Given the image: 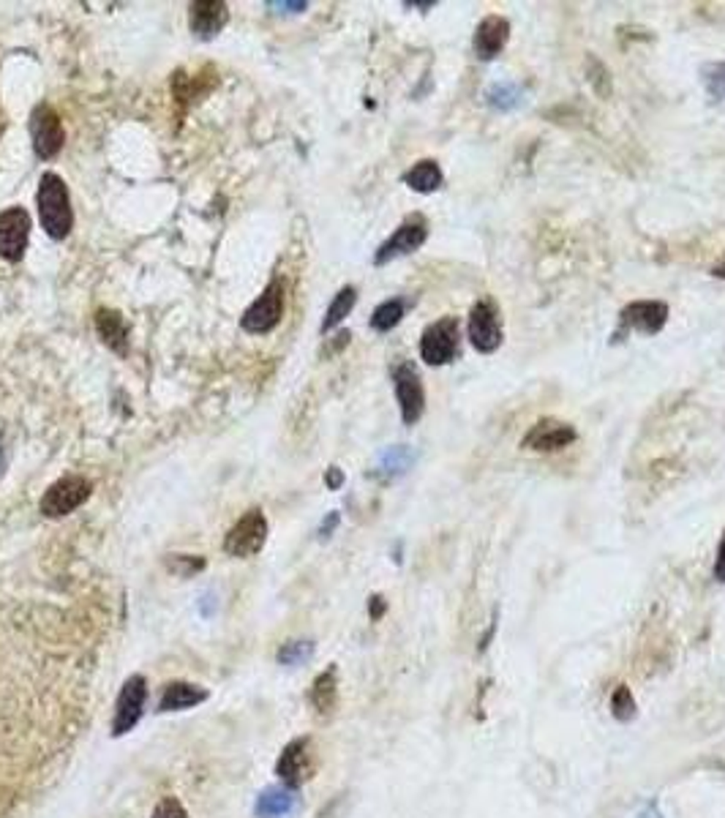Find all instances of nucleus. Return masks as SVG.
I'll list each match as a JSON object with an SVG mask.
<instances>
[{
	"label": "nucleus",
	"mask_w": 725,
	"mask_h": 818,
	"mask_svg": "<svg viewBox=\"0 0 725 818\" xmlns=\"http://www.w3.org/2000/svg\"><path fill=\"white\" fill-rule=\"evenodd\" d=\"M611 715L614 721L619 723H630L636 715H639V704H636V696L628 685H619L614 693H611Z\"/></svg>",
	"instance_id": "26"
},
{
	"label": "nucleus",
	"mask_w": 725,
	"mask_h": 818,
	"mask_svg": "<svg viewBox=\"0 0 725 818\" xmlns=\"http://www.w3.org/2000/svg\"><path fill=\"white\" fill-rule=\"evenodd\" d=\"M325 483H327V489H341V483H344V472L338 470V467H330L327 470V475H325Z\"/></svg>",
	"instance_id": "34"
},
{
	"label": "nucleus",
	"mask_w": 725,
	"mask_h": 818,
	"mask_svg": "<svg viewBox=\"0 0 725 818\" xmlns=\"http://www.w3.org/2000/svg\"><path fill=\"white\" fill-rule=\"evenodd\" d=\"M428 240V221L426 216H409L374 254V265H388L398 257H407V254H415L423 243Z\"/></svg>",
	"instance_id": "9"
},
{
	"label": "nucleus",
	"mask_w": 725,
	"mask_h": 818,
	"mask_svg": "<svg viewBox=\"0 0 725 818\" xmlns=\"http://www.w3.org/2000/svg\"><path fill=\"white\" fill-rule=\"evenodd\" d=\"M96 330L101 336V341L115 349L117 355H126L128 349V328L123 322V317L112 308H98L96 311Z\"/></svg>",
	"instance_id": "20"
},
{
	"label": "nucleus",
	"mask_w": 725,
	"mask_h": 818,
	"mask_svg": "<svg viewBox=\"0 0 725 818\" xmlns=\"http://www.w3.org/2000/svg\"><path fill=\"white\" fill-rule=\"evenodd\" d=\"M715 579L725 584V530L720 543H718V557H715Z\"/></svg>",
	"instance_id": "32"
},
{
	"label": "nucleus",
	"mask_w": 725,
	"mask_h": 818,
	"mask_svg": "<svg viewBox=\"0 0 725 818\" xmlns=\"http://www.w3.org/2000/svg\"><path fill=\"white\" fill-rule=\"evenodd\" d=\"M147 702V682L142 674H134L123 682L117 702H115V718H112V737H123L134 732V726L142 721Z\"/></svg>",
	"instance_id": "8"
},
{
	"label": "nucleus",
	"mask_w": 725,
	"mask_h": 818,
	"mask_svg": "<svg viewBox=\"0 0 725 818\" xmlns=\"http://www.w3.org/2000/svg\"><path fill=\"white\" fill-rule=\"evenodd\" d=\"M30 136H33V150L38 158H55L65 142L63 123L57 112L49 104H38L30 115Z\"/></svg>",
	"instance_id": "12"
},
{
	"label": "nucleus",
	"mask_w": 725,
	"mask_h": 818,
	"mask_svg": "<svg viewBox=\"0 0 725 818\" xmlns=\"http://www.w3.org/2000/svg\"><path fill=\"white\" fill-rule=\"evenodd\" d=\"M284 314V284L276 278L265 287V292L246 308L240 325L248 333H267L281 322Z\"/></svg>",
	"instance_id": "10"
},
{
	"label": "nucleus",
	"mask_w": 725,
	"mask_h": 818,
	"mask_svg": "<svg viewBox=\"0 0 725 818\" xmlns=\"http://www.w3.org/2000/svg\"><path fill=\"white\" fill-rule=\"evenodd\" d=\"M467 336H469V344L483 355H491L502 347V341H505L502 317L491 298H480L472 306L469 319H467Z\"/></svg>",
	"instance_id": "4"
},
{
	"label": "nucleus",
	"mask_w": 725,
	"mask_h": 818,
	"mask_svg": "<svg viewBox=\"0 0 725 818\" xmlns=\"http://www.w3.org/2000/svg\"><path fill=\"white\" fill-rule=\"evenodd\" d=\"M527 101V87L521 82H494L488 90H486V104L494 106L497 112H513L519 106H524Z\"/></svg>",
	"instance_id": "21"
},
{
	"label": "nucleus",
	"mask_w": 725,
	"mask_h": 818,
	"mask_svg": "<svg viewBox=\"0 0 725 818\" xmlns=\"http://www.w3.org/2000/svg\"><path fill=\"white\" fill-rule=\"evenodd\" d=\"M90 491H93V483L85 480V478H79V475L60 478V480H55V483L44 491V497H41V502H38V510H41L46 519H63V516L74 513V510L90 497Z\"/></svg>",
	"instance_id": "5"
},
{
	"label": "nucleus",
	"mask_w": 725,
	"mask_h": 818,
	"mask_svg": "<svg viewBox=\"0 0 725 818\" xmlns=\"http://www.w3.org/2000/svg\"><path fill=\"white\" fill-rule=\"evenodd\" d=\"M355 303H357V289H355V287H344V289L333 298V303L327 306V311H325L322 333H330L333 328H338V325L349 317V311L355 308Z\"/></svg>",
	"instance_id": "24"
},
{
	"label": "nucleus",
	"mask_w": 725,
	"mask_h": 818,
	"mask_svg": "<svg viewBox=\"0 0 725 818\" xmlns=\"http://www.w3.org/2000/svg\"><path fill=\"white\" fill-rule=\"evenodd\" d=\"M712 276H715V278H725V257L712 268Z\"/></svg>",
	"instance_id": "37"
},
{
	"label": "nucleus",
	"mask_w": 725,
	"mask_h": 818,
	"mask_svg": "<svg viewBox=\"0 0 725 818\" xmlns=\"http://www.w3.org/2000/svg\"><path fill=\"white\" fill-rule=\"evenodd\" d=\"M267 8H278V11H306V3H303V0H295V3H267Z\"/></svg>",
	"instance_id": "36"
},
{
	"label": "nucleus",
	"mask_w": 725,
	"mask_h": 818,
	"mask_svg": "<svg viewBox=\"0 0 725 818\" xmlns=\"http://www.w3.org/2000/svg\"><path fill=\"white\" fill-rule=\"evenodd\" d=\"M669 322V303L663 300H633L619 314V333H614V341L625 333H644L658 336Z\"/></svg>",
	"instance_id": "6"
},
{
	"label": "nucleus",
	"mask_w": 725,
	"mask_h": 818,
	"mask_svg": "<svg viewBox=\"0 0 725 818\" xmlns=\"http://www.w3.org/2000/svg\"><path fill=\"white\" fill-rule=\"evenodd\" d=\"M300 808V800L295 794V789L287 786H270L257 797L254 813L257 818H292Z\"/></svg>",
	"instance_id": "17"
},
{
	"label": "nucleus",
	"mask_w": 725,
	"mask_h": 818,
	"mask_svg": "<svg viewBox=\"0 0 725 818\" xmlns=\"http://www.w3.org/2000/svg\"><path fill=\"white\" fill-rule=\"evenodd\" d=\"M336 527H338V513H330V516L322 521V527H319V535H322V538H330V532H333Z\"/></svg>",
	"instance_id": "35"
},
{
	"label": "nucleus",
	"mask_w": 725,
	"mask_h": 818,
	"mask_svg": "<svg viewBox=\"0 0 725 818\" xmlns=\"http://www.w3.org/2000/svg\"><path fill=\"white\" fill-rule=\"evenodd\" d=\"M508 38H510V22L502 14H488L475 27L472 49L480 60H494L497 55H502Z\"/></svg>",
	"instance_id": "15"
},
{
	"label": "nucleus",
	"mask_w": 725,
	"mask_h": 818,
	"mask_svg": "<svg viewBox=\"0 0 725 818\" xmlns=\"http://www.w3.org/2000/svg\"><path fill=\"white\" fill-rule=\"evenodd\" d=\"M267 540V521L262 516V510H248L224 538V551L229 557H237V560H248L254 554L262 551Z\"/></svg>",
	"instance_id": "7"
},
{
	"label": "nucleus",
	"mask_w": 725,
	"mask_h": 818,
	"mask_svg": "<svg viewBox=\"0 0 725 818\" xmlns=\"http://www.w3.org/2000/svg\"><path fill=\"white\" fill-rule=\"evenodd\" d=\"M393 385H396V399H398L404 423L415 426L426 412V390H423L420 374L415 371L412 363H401L393 371Z\"/></svg>",
	"instance_id": "11"
},
{
	"label": "nucleus",
	"mask_w": 725,
	"mask_h": 818,
	"mask_svg": "<svg viewBox=\"0 0 725 818\" xmlns=\"http://www.w3.org/2000/svg\"><path fill=\"white\" fill-rule=\"evenodd\" d=\"M207 699H210L207 688L177 680V682L164 685V693H161V702H158V712H183V710L205 704Z\"/></svg>",
	"instance_id": "18"
},
{
	"label": "nucleus",
	"mask_w": 725,
	"mask_h": 818,
	"mask_svg": "<svg viewBox=\"0 0 725 818\" xmlns=\"http://www.w3.org/2000/svg\"><path fill=\"white\" fill-rule=\"evenodd\" d=\"M576 429L565 420L557 418H543L538 420L521 439L524 450H538V453H551V450H562L568 445L576 442Z\"/></svg>",
	"instance_id": "13"
},
{
	"label": "nucleus",
	"mask_w": 725,
	"mask_h": 818,
	"mask_svg": "<svg viewBox=\"0 0 725 818\" xmlns=\"http://www.w3.org/2000/svg\"><path fill=\"white\" fill-rule=\"evenodd\" d=\"M701 79H704V87L710 93L712 101H723L725 98V60L720 63H707L701 68Z\"/></svg>",
	"instance_id": "29"
},
{
	"label": "nucleus",
	"mask_w": 725,
	"mask_h": 818,
	"mask_svg": "<svg viewBox=\"0 0 725 818\" xmlns=\"http://www.w3.org/2000/svg\"><path fill=\"white\" fill-rule=\"evenodd\" d=\"M415 459H418V453L409 445H393V448L382 450V456L377 461V475H382L388 480L401 478V475H407L412 470Z\"/></svg>",
	"instance_id": "23"
},
{
	"label": "nucleus",
	"mask_w": 725,
	"mask_h": 818,
	"mask_svg": "<svg viewBox=\"0 0 725 818\" xmlns=\"http://www.w3.org/2000/svg\"><path fill=\"white\" fill-rule=\"evenodd\" d=\"M308 702L317 710V715H333L336 712V707H338V672H336V666L325 669L314 680V685L308 691Z\"/></svg>",
	"instance_id": "19"
},
{
	"label": "nucleus",
	"mask_w": 725,
	"mask_h": 818,
	"mask_svg": "<svg viewBox=\"0 0 725 818\" xmlns=\"http://www.w3.org/2000/svg\"><path fill=\"white\" fill-rule=\"evenodd\" d=\"M188 11H191V16H188L191 33H196L199 38L218 35L229 19L227 3H221V0H196V3H191Z\"/></svg>",
	"instance_id": "16"
},
{
	"label": "nucleus",
	"mask_w": 725,
	"mask_h": 818,
	"mask_svg": "<svg viewBox=\"0 0 725 818\" xmlns=\"http://www.w3.org/2000/svg\"><path fill=\"white\" fill-rule=\"evenodd\" d=\"M404 183H407L412 191L434 194L437 188H442L445 175H442V167H439L434 158H423V161H418V164L404 175Z\"/></svg>",
	"instance_id": "22"
},
{
	"label": "nucleus",
	"mask_w": 725,
	"mask_h": 818,
	"mask_svg": "<svg viewBox=\"0 0 725 818\" xmlns=\"http://www.w3.org/2000/svg\"><path fill=\"white\" fill-rule=\"evenodd\" d=\"M30 216L25 207H8L0 213V257L8 262H19L27 248Z\"/></svg>",
	"instance_id": "14"
},
{
	"label": "nucleus",
	"mask_w": 725,
	"mask_h": 818,
	"mask_svg": "<svg viewBox=\"0 0 725 818\" xmlns=\"http://www.w3.org/2000/svg\"><path fill=\"white\" fill-rule=\"evenodd\" d=\"M311 655H314V641H287L281 644L276 661L281 666H303L306 661H311Z\"/></svg>",
	"instance_id": "28"
},
{
	"label": "nucleus",
	"mask_w": 725,
	"mask_h": 818,
	"mask_svg": "<svg viewBox=\"0 0 725 818\" xmlns=\"http://www.w3.org/2000/svg\"><path fill=\"white\" fill-rule=\"evenodd\" d=\"M404 300H385V303H379L377 308H374V314H371V328L377 330V333H388V330H393L401 319H404Z\"/></svg>",
	"instance_id": "25"
},
{
	"label": "nucleus",
	"mask_w": 725,
	"mask_h": 818,
	"mask_svg": "<svg viewBox=\"0 0 725 818\" xmlns=\"http://www.w3.org/2000/svg\"><path fill=\"white\" fill-rule=\"evenodd\" d=\"M461 325L456 317H442L431 322L420 336V358L428 366H448L458 358Z\"/></svg>",
	"instance_id": "2"
},
{
	"label": "nucleus",
	"mask_w": 725,
	"mask_h": 818,
	"mask_svg": "<svg viewBox=\"0 0 725 818\" xmlns=\"http://www.w3.org/2000/svg\"><path fill=\"white\" fill-rule=\"evenodd\" d=\"M587 74H589V85L592 90L600 96V98H611V90H614V79H611V71L606 68L603 60H598L595 55L587 57Z\"/></svg>",
	"instance_id": "27"
},
{
	"label": "nucleus",
	"mask_w": 725,
	"mask_h": 818,
	"mask_svg": "<svg viewBox=\"0 0 725 818\" xmlns=\"http://www.w3.org/2000/svg\"><path fill=\"white\" fill-rule=\"evenodd\" d=\"M166 565H169L172 573H177V576H183V579H188V576L205 571V560H202V557H191V554H172V560H169Z\"/></svg>",
	"instance_id": "30"
},
{
	"label": "nucleus",
	"mask_w": 725,
	"mask_h": 818,
	"mask_svg": "<svg viewBox=\"0 0 725 818\" xmlns=\"http://www.w3.org/2000/svg\"><path fill=\"white\" fill-rule=\"evenodd\" d=\"M317 751H314V740L311 737H297L292 740L278 762H276V775L287 789H300L303 783H308L317 775Z\"/></svg>",
	"instance_id": "3"
},
{
	"label": "nucleus",
	"mask_w": 725,
	"mask_h": 818,
	"mask_svg": "<svg viewBox=\"0 0 725 818\" xmlns=\"http://www.w3.org/2000/svg\"><path fill=\"white\" fill-rule=\"evenodd\" d=\"M35 202H38V218H41L44 232L52 240H63L74 227L71 199H68V188H65L63 177L55 172H44L38 180Z\"/></svg>",
	"instance_id": "1"
},
{
	"label": "nucleus",
	"mask_w": 725,
	"mask_h": 818,
	"mask_svg": "<svg viewBox=\"0 0 725 818\" xmlns=\"http://www.w3.org/2000/svg\"><path fill=\"white\" fill-rule=\"evenodd\" d=\"M150 818H188V813H186V808L180 805V800L164 797V800L156 805V811H153V816Z\"/></svg>",
	"instance_id": "31"
},
{
	"label": "nucleus",
	"mask_w": 725,
	"mask_h": 818,
	"mask_svg": "<svg viewBox=\"0 0 725 818\" xmlns=\"http://www.w3.org/2000/svg\"><path fill=\"white\" fill-rule=\"evenodd\" d=\"M385 609H388L385 598H382V595H371V601H368V614H371V620H382V617H385Z\"/></svg>",
	"instance_id": "33"
}]
</instances>
